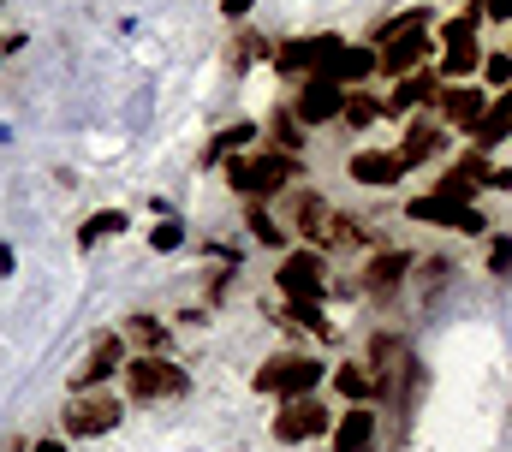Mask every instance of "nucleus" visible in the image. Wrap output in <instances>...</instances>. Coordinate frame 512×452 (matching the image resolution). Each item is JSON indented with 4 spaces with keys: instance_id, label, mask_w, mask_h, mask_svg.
I'll return each instance as SVG.
<instances>
[{
    "instance_id": "nucleus-1",
    "label": "nucleus",
    "mask_w": 512,
    "mask_h": 452,
    "mask_svg": "<svg viewBox=\"0 0 512 452\" xmlns=\"http://www.w3.org/2000/svg\"><path fill=\"white\" fill-rule=\"evenodd\" d=\"M298 173H304V155H280V149L227 155V185H233L245 203H274V197H286Z\"/></svg>"
},
{
    "instance_id": "nucleus-2",
    "label": "nucleus",
    "mask_w": 512,
    "mask_h": 452,
    "mask_svg": "<svg viewBox=\"0 0 512 452\" xmlns=\"http://www.w3.org/2000/svg\"><path fill=\"white\" fill-rule=\"evenodd\" d=\"M322 375H328L322 357H310V351H274V357L251 375V387L262 399H304V393L322 387Z\"/></svg>"
},
{
    "instance_id": "nucleus-3",
    "label": "nucleus",
    "mask_w": 512,
    "mask_h": 452,
    "mask_svg": "<svg viewBox=\"0 0 512 452\" xmlns=\"http://www.w3.org/2000/svg\"><path fill=\"white\" fill-rule=\"evenodd\" d=\"M477 30H483V12L477 6H465V12H453L447 24H441V78L447 84H465L471 72H483V42H477Z\"/></svg>"
},
{
    "instance_id": "nucleus-4",
    "label": "nucleus",
    "mask_w": 512,
    "mask_h": 452,
    "mask_svg": "<svg viewBox=\"0 0 512 452\" xmlns=\"http://www.w3.org/2000/svg\"><path fill=\"white\" fill-rule=\"evenodd\" d=\"M120 381H126V399H137V405H161V399H179L191 387V375L167 351H137Z\"/></svg>"
},
{
    "instance_id": "nucleus-5",
    "label": "nucleus",
    "mask_w": 512,
    "mask_h": 452,
    "mask_svg": "<svg viewBox=\"0 0 512 452\" xmlns=\"http://www.w3.org/2000/svg\"><path fill=\"white\" fill-rule=\"evenodd\" d=\"M274 286L286 304H322L328 298V256L316 244H292L274 268Z\"/></svg>"
},
{
    "instance_id": "nucleus-6",
    "label": "nucleus",
    "mask_w": 512,
    "mask_h": 452,
    "mask_svg": "<svg viewBox=\"0 0 512 452\" xmlns=\"http://www.w3.org/2000/svg\"><path fill=\"white\" fill-rule=\"evenodd\" d=\"M126 417V399L114 387H96V393H72L66 399V441H96V435H114Z\"/></svg>"
},
{
    "instance_id": "nucleus-7",
    "label": "nucleus",
    "mask_w": 512,
    "mask_h": 452,
    "mask_svg": "<svg viewBox=\"0 0 512 452\" xmlns=\"http://www.w3.org/2000/svg\"><path fill=\"white\" fill-rule=\"evenodd\" d=\"M411 268H417V256H411V250H399V244H387V250H376V256L364 262V274L352 280V292L387 310V304H399V292L411 286Z\"/></svg>"
},
{
    "instance_id": "nucleus-8",
    "label": "nucleus",
    "mask_w": 512,
    "mask_h": 452,
    "mask_svg": "<svg viewBox=\"0 0 512 452\" xmlns=\"http://www.w3.org/2000/svg\"><path fill=\"white\" fill-rule=\"evenodd\" d=\"M340 42H346L340 30H316V36H286V42H274V72H280L286 84H304V78H316V72L328 66V54H334Z\"/></svg>"
},
{
    "instance_id": "nucleus-9",
    "label": "nucleus",
    "mask_w": 512,
    "mask_h": 452,
    "mask_svg": "<svg viewBox=\"0 0 512 452\" xmlns=\"http://www.w3.org/2000/svg\"><path fill=\"white\" fill-rule=\"evenodd\" d=\"M322 435H334V417H328V405L316 393L280 399V411H274V441L280 447H304V441H322Z\"/></svg>"
},
{
    "instance_id": "nucleus-10",
    "label": "nucleus",
    "mask_w": 512,
    "mask_h": 452,
    "mask_svg": "<svg viewBox=\"0 0 512 452\" xmlns=\"http://www.w3.org/2000/svg\"><path fill=\"white\" fill-rule=\"evenodd\" d=\"M126 345H131V339H126V334H114V328L90 339L84 363L72 369V393H96V387H108L114 375H126V363H131V357H126Z\"/></svg>"
},
{
    "instance_id": "nucleus-11",
    "label": "nucleus",
    "mask_w": 512,
    "mask_h": 452,
    "mask_svg": "<svg viewBox=\"0 0 512 452\" xmlns=\"http://www.w3.org/2000/svg\"><path fill=\"white\" fill-rule=\"evenodd\" d=\"M405 215L411 221H423V226H447V232H465V238H489V221L471 209V203H453V197H411L405 203Z\"/></svg>"
},
{
    "instance_id": "nucleus-12",
    "label": "nucleus",
    "mask_w": 512,
    "mask_h": 452,
    "mask_svg": "<svg viewBox=\"0 0 512 452\" xmlns=\"http://www.w3.org/2000/svg\"><path fill=\"white\" fill-rule=\"evenodd\" d=\"M286 102H292V113L316 131V125H334V119L346 113V84H334V78H304Z\"/></svg>"
},
{
    "instance_id": "nucleus-13",
    "label": "nucleus",
    "mask_w": 512,
    "mask_h": 452,
    "mask_svg": "<svg viewBox=\"0 0 512 452\" xmlns=\"http://www.w3.org/2000/svg\"><path fill=\"white\" fill-rule=\"evenodd\" d=\"M328 221H334V209H328L322 191H286V232H292L298 244H316V250H322Z\"/></svg>"
},
{
    "instance_id": "nucleus-14",
    "label": "nucleus",
    "mask_w": 512,
    "mask_h": 452,
    "mask_svg": "<svg viewBox=\"0 0 512 452\" xmlns=\"http://www.w3.org/2000/svg\"><path fill=\"white\" fill-rule=\"evenodd\" d=\"M435 48H441V42H435V36H423V30H411V36H393V42H382V48H376V54H382V78H387V84H399V78L423 72Z\"/></svg>"
},
{
    "instance_id": "nucleus-15",
    "label": "nucleus",
    "mask_w": 512,
    "mask_h": 452,
    "mask_svg": "<svg viewBox=\"0 0 512 452\" xmlns=\"http://www.w3.org/2000/svg\"><path fill=\"white\" fill-rule=\"evenodd\" d=\"M489 102H495V96H489V84H447V90H441V102H435V113H441V125H447V131H471V125L489 113Z\"/></svg>"
},
{
    "instance_id": "nucleus-16",
    "label": "nucleus",
    "mask_w": 512,
    "mask_h": 452,
    "mask_svg": "<svg viewBox=\"0 0 512 452\" xmlns=\"http://www.w3.org/2000/svg\"><path fill=\"white\" fill-rule=\"evenodd\" d=\"M441 143H447L441 113H411V119H405V131H399V161H405V167H423V161H435V155H441Z\"/></svg>"
},
{
    "instance_id": "nucleus-17",
    "label": "nucleus",
    "mask_w": 512,
    "mask_h": 452,
    "mask_svg": "<svg viewBox=\"0 0 512 452\" xmlns=\"http://www.w3.org/2000/svg\"><path fill=\"white\" fill-rule=\"evenodd\" d=\"M441 90H447V78L441 72H411V78H399L393 84V96H387V119H411V113H423V108H435L441 102Z\"/></svg>"
},
{
    "instance_id": "nucleus-18",
    "label": "nucleus",
    "mask_w": 512,
    "mask_h": 452,
    "mask_svg": "<svg viewBox=\"0 0 512 452\" xmlns=\"http://www.w3.org/2000/svg\"><path fill=\"white\" fill-rule=\"evenodd\" d=\"M411 167L399 161V149H352V161H346V179H358V185H370V191H387V185H399Z\"/></svg>"
},
{
    "instance_id": "nucleus-19",
    "label": "nucleus",
    "mask_w": 512,
    "mask_h": 452,
    "mask_svg": "<svg viewBox=\"0 0 512 452\" xmlns=\"http://www.w3.org/2000/svg\"><path fill=\"white\" fill-rule=\"evenodd\" d=\"M334 452H376V411L370 405H346V417H334Z\"/></svg>"
},
{
    "instance_id": "nucleus-20",
    "label": "nucleus",
    "mask_w": 512,
    "mask_h": 452,
    "mask_svg": "<svg viewBox=\"0 0 512 452\" xmlns=\"http://www.w3.org/2000/svg\"><path fill=\"white\" fill-rule=\"evenodd\" d=\"M256 143H262V125H256V119H233L221 137L203 143L197 161H203V167H227V155H245V149H256Z\"/></svg>"
},
{
    "instance_id": "nucleus-21",
    "label": "nucleus",
    "mask_w": 512,
    "mask_h": 452,
    "mask_svg": "<svg viewBox=\"0 0 512 452\" xmlns=\"http://www.w3.org/2000/svg\"><path fill=\"white\" fill-rule=\"evenodd\" d=\"M328 381H334V393L346 399V405H370V399H382V387H376V369L358 357V363H340V369H328Z\"/></svg>"
},
{
    "instance_id": "nucleus-22",
    "label": "nucleus",
    "mask_w": 512,
    "mask_h": 452,
    "mask_svg": "<svg viewBox=\"0 0 512 452\" xmlns=\"http://www.w3.org/2000/svg\"><path fill=\"white\" fill-rule=\"evenodd\" d=\"M262 131H268V149H280V155H304V131H310V125L292 113V102H280V108L268 113Z\"/></svg>"
},
{
    "instance_id": "nucleus-23",
    "label": "nucleus",
    "mask_w": 512,
    "mask_h": 452,
    "mask_svg": "<svg viewBox=\"0 0 512 452\" xmlns=\"http://www.w3.org/2000/svg\"><path fill=\"white\" fill-rule=\"evenodd\" d=\"M429 24H435L429 6H405V12H387V18L370 24V42L382 48V42H393V36H411V30H429Z\"/></svg>"
},
{
    "instance_id": "nucleus-24",
    "label": "nucleus",
    "mask_w": 512,
    "mask_h": 452,
    "mask_svg": "<svg viewBox=\"0 0 512 452\" xmlns=\"http://www.w3.org/2000/svg\"><path fill=\"white\" fill-rule=\"evenodd\" d=\"M245 232H251L256 244H268V250H292V232H286V221H274L268 215V203H245Z\"/></svg>"
},
{
    "instance_id": "nucleus-25",
    "label": "nucleus",
    "mask_w": 512,
    "mask_h": 452,
    "mask_svg": "<svg viewBox=\"0 0 512 452\" xmlns=\"http://www.w3.org/2000/svg\"><path fill=\"white\" fill-rule=\"evenodd\" d=\"M465 137H471L477 149H495V143H507V137H512V108L495 96V102H489V113H483V119H477Z\"/></svg>"
},
{
    "instance_id": "nucleus-26",
    "label": "nucleus",
    "mask_w": 512,
    "mask_h": 452,
    "mask_svg": "<svg viewBox=\"0 0 512 452\" xmlns=\"http://www.w3.org/2000/svg\"><path fill=\"white\" fill-rule=\"evenodd\" d=\"M131 226L126 209H96V215H84V226H78V250H96L102 238H120Z\"/></svg>"
},
{
    "instance_id": "nucleus-27",
    "label": "nucleus",
    "mask_w": 512,
    "mask_h": 452,
    "mask_svg": "<svg viewBox=\"0 0 512 452\" xmlns=\"http://www.w3.org/2000/svg\"><path fill=\"white\" fill-rule=\"evenodd\" d=\"M256 60H274V42L256 36V30H239V36L227 42V66H233V72H251Z\"/></svg>"
},
{
    "instance_id": "nucleus-28",
    "label": "nucleus",
    "mask_w": 512,
    "mask_h": 452,
    "mask_svg": "<svg viewBox=\"0 0 512 452\" xmlns=\"http://www.w3.org/2000/svg\"><path fill=\"white\" fill-rule=\"evenodd\" d=\"M382 113H387V102H382V96H370V90L358 84V90H346V113H340V125H352V131H370Z\"/></svg>"
},
{
    "instance_id": "nucleus-29",
    "label": "nucleus",
    "mask_w": 512,
    "mask_h": 452,
    "mask_svg": "<svg viewBox=\"0 0 512 452\" xmlns=\"http://www.w3.org/2000/svg\"><path fill=\"white\" fill-rule=\"evenodd\" d=\"M280 328H310L316 339H334V322L322 316V304H286L280 310Z\"/></svg>"
},
{
    "instance_id": "nucleus-30",
    "label": "nucleus",
    "mask_w": 512,
    "mask_h": 452,
    "mask_svg": "<svg viewBox=\"0 0 512 452\" xmlns=\"http://www.w3.org/2000/svg\"><path fill=\"white\" fill-rule=\"evenodd\" d=\"M120 334H126L137 351H167V322H155V316H126Z\"/></svg>"
},
{
    "instance_id": "nucleus-31",
    "label": "nucleus",
    "mask_w": 512,
    "mask_h": 452,
    "mask_svg": "<svg viewBox=\"0 0 512 452\" xmlns=\"http://www.w3.org/2000/svg\"><path fill=\"white\" fill-rule=\"evenodd\" d=\"M483 262H489V274H495V280H512V232H495V238H489Z\"/></svg>"
},
{
    "instance_id": "nucleus-32",
    "label": "nucleus",
    "mask_w": 512,
    "mask_h": 452,
    "mask_svg": "<svg viewBox=\"0 0 512 452\" xmlns=\"http://www.w3.org/2000/svg\"><path fill=\"white\" fill-rule=\"evenodd\" d=\"M483 84L489 90H512V54L501 48V54H483Z\"/></svg>"
},
{
    "instance_id": "nucleus-33",
    "label": "nucleus",
    "mask_w": 512,
    "mask_h": 452,
    "mask_svg": "<svg viewBox=\"0 0 512 452\" xmlns=\"http://www.w3.org/2000/svg\"><path fill=\"white\" fill-rule=\"evenodd\" d=\"M233 280H239V268H233V262H227V268H215V274L203 280V298H209V304H227V292H233Z\"/></svg>"
},
{
    "instance_id": "nucleus-34",
    "label": "nucleus",
    "mask_w": 512,
    "mask_h": 452,
    "mask_svg": "<svg viewBox=\"0 0 512 452\" xmlns=\"http://www.w3.org/2000/svg\"><path fill=\"white\" fill-rule=\"evenodd\" d=\"M441 280H453V262H447V256L423 262V280H417V292H423V298H435V286H441Z\"/></svg>"
},
{
    "instance_id": "nucleus-35",
    "label": "nucleus",
    "mask_w": 512,
    "mask_h": 452,
    "mask_svg": "<svg viewBox=\"0 0 512 452\" xmlns=\"http://www.w3.org/2000/svg\"><path fill=\"white\" fill-rule=\"evenodd\" d=\"M179 244H185V226H179V221L149 226V250H179Z\"/></svg>"
},
{
    "instance_id": "nucleus-36",
    "label": "nucleus",
    "mask_w": 512,
    "mask_h": 452,
    "mask_svg": "<svg viewBox=\"0 0 512 452\" xmlns=\"http://www.w3.org/2000/svg\"><path fill=\"white\" fill-rule=\"evenodd\" d=\"M483 24H512V0H477Z\"/></svg>"
},
{
    "instance_id": "nucleus-37",
    "label": "nucleus",
    "mask_w": 512,
    "mask_h": 452,
    "mask_svg": "<svg viewBox=\"0 0 512 452\" xmlns=\"http://www.w3.org/2000/svg\"><path fill=\"white\" fill-rule=\"evenodd\" d=\"M251 6H256V0H221V18H233V24H239V18H245Z\"/></svg>"
},
{
    "instance_id": "nucleus-38",
    "label": "nucleus",
    "mask_w": 512,
    "mask_h": 452,
    "mask_svg": "<svg viewBox=\"0 0 512 452\" xmlns=\"http://www.w3.org/2000/svg\"><path fill=\"white\" fill-rule=\"evenodd\" d=\"M6 274H18V256H12V244L0 238V280H6Z\"/></svg>"
},
{
    "instance_id": "nucleus-39",
    "label": "nucleus",
    "mask_w": 512,
    "mask_h": 452,
    "mask_svg": "<svg viewBox=\"0 0 512 452\" xmlns=\"http://www.w3.org/2000/svg\"><path fill=\"white\" fill-rule=\"evenodd\" d=\"M30 452H72V447H66L60 435H48V441H36V447H30Z\"/></svg>"
},
{
    "instance_id": "nucleus-40",
    "label": "nucleus",
    "mask_w": 512,
    "mask_h": 452,
    "mask_svg": "<svg viewBox=\"0 0 512 452\" xmlns=\"http://www.w3.org/2000/svg\"><path fill=\"white\" fill-rule=\"evenodd\" d=\"M489 191H512V167H495V185Z\"/></svg>"
},
{
    "instance_id": "nucleus-41",
    "label": "nucleus",
    "mask_w": 512,
    "mask_h": 452,
    "mask_svg": "<svg viewBox=\"0 0 512 452\" xmlns=\"http://www.w3.org/2000/svg\"><path fill=\"white\" fill-rule=\"evenodd\" d=\"M0 60H6V54H0Z\"/></svg>"
}]
</instances>
